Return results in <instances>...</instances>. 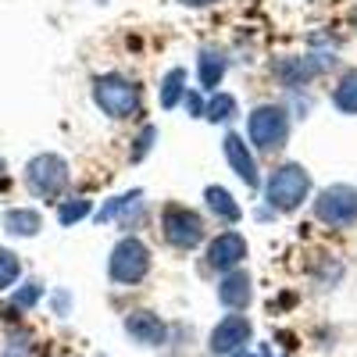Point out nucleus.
I'll list each match as a JSON object with an SVG mask.
<instances>
[{"mask_svg":"<svg viewBox=\"0 0 357 357\" xmlns=\"http://www.w3.org/2000/svg\"><path fill=\"white\" fill-rule=\"evenodd\" d=\"M307 197H311V172L296 161L279 165L264 183V204L279 215H293Z\"/></svg>","mask_w":357,"mask_h":357,"instance_id":"1","label":"nucleus"},{"mask_svg":"<svg viewBox=\"0 0 357 357\" xmlns=\"http://www.w3.org/2000/svg\"><path fill=\"white\" fill-rule=\"evenodd\" d=\"M151 247H146L139 236H122L114 243L111 257H107V279L114 286H139L146 275H151Z\"/></svg>","mask_w":357,"mask_h":357,"instance_id":"2","label":"nucleus"},{"mask_svg":"<svg viewBox=\"0 0 357 357\" xmlns=\"http://www.w3.org/2000/svg\"><path fill=\"white\" fill-rule=\"evenodd\" d=\"M72 183V168L61 154H36V158H29L25 165V190L33 193L36 200H57Z\"/></svg>","mask_w":357,"mask_h":357,"instance_id":"3","label":"nucleus"},{"mask_svg":"<svg viewBox=\"0 0 357 357\" xmlns=\"http://www.w3.org/2000/svg\"><path fill=\"white\" fill-rule=\"evenodd\" d=\"M247 139L261 154L282 151L289 139V111L282 104H257L247 118Z\"/></svg>","mask_w":357,"mask_h":357,"instance_id":"4","label":"nucleus"},{"mask_svg":"<svg viewBox=\"0 0 357 357\" xmlns=\"http://www.w3.org/2000/svg\"><path fill=\"white\" fill-rule=\"evenodd\" d=\"M93 104L114 118V122H122V118H136L139 114V86L126 75L118 72H107V75H97L93 79Z\"/></svg>","mask_w":357,"mask_h":357,"instance_id":"5","label":"nucleus"},{"mask_svg":"<svg viewBox=\"0 0 357 357\" xmlns=\"http://www.w3.org/2000/svg\"><path fill=\"white\" fill-rule=\"evenodd\" d=\"M161 232H165L168 247H175V250H197L207 236L204 218L186 204H168L161 211Z\"/></svg>","mask_w":357,"mask_h":357,"instance_id":"6","label":"nucleus"},{"mask_svg":"<svg viewBox=\"0 0 357 357\" xmlns=\"http://www.w3.org/2000/svg\"><path fill=\"white\" fill-rule=\"evenodd\" d=\"M314 218L329 229H350L357 225V186L336 183V186H325L314 197Z\"/></svg>","mask_w":357,"mask_h":357,"instance_id":"7","label":"nucleus"},{"mask_svg":"<svg viewBox=\"0 0 357 357\" xmlns=\"http://www.w3.org/2000/svg\"><path fill=\"white\" fill-rule=\"evenodd\" d=\"M336 61V57H329V54H307V57H282V61H275L272 65V72H275V79L286 86V89H301V86H307L311 79H318L325 68H329Z\"/></svg>","mask_w":357,"mask_h":357,"instance_id":"8","label":"nucleus"},{"mask_svg":"<svg viewBox=\"0 0 357 357\" xmlns=\"http://www.w3.org/2000/svg\"><path fill=\"white\" fill-rule=\"evenodd\" d=\"M254 336V325L247 321V314H225L215 329H211V340H207V347H211L215 357H229V354H240Z\"/></svg>","mask_w":357,"mask_h":357,"instance_id":"9","label":"nucleus"},{"mask_svg":"<svg viewBox=\"0 0 357 357\" xmlns=\"http://www.w3.org/2000/svg\"><path fill=\"white\" fill-rule=\"evenodd\" d=\"M247 254H250V247H247V240L236 229H229V232H218L211 243H207V268H215V272H236L243 261H247Z\"/></svg>","mask_w":357,"mask_h":357,"instance_id":"10","label":"nucleus"},{"mask_svg":"<svg viewBox=\"0 0 357 357\" xmlns=\"http://www.w3.org/2000/svg\"><path fill=\"white\" fill-rule=\"evenodd\" d=\"M222 151H225V161L232 165L236 178H240V183H247V190H257V186H261V175H257V161H254V154H250L247 139H243L240 132H225Z\"/></svg>","mask_w":357,"mask_h":357,"instance_id":"11","label":"nucleus"},{"mask_svg":"<svg viewBox=\"0 0 357 357\" xmlns=\"http://www.w3.org/2000/svg\"><path fill=\"white\" fill-rule=\"evenodd\" d=\"M126 333L139 347H165L168 343V325L154 311H129L126 314Z\"/></svg>","mask_w":357,"mask_h":357,"instance_id":"12","label":"nucleus"},{"mask_svg":"<svg viewBox=\"0 0 357 357\" xmlns=\"http://www.w3.org/2000/svg\"><path fill=\"white\" fill-rule=\"evenodd\" d=\"M250 296H254V282H250V275L243 272V268L222 275V282H218V304L222 307H229L236 314V311H243L250 304Z\"/></svg>","mask_w":357,"mask_h":357,"instance_id":"13","label":"nucleus"},{"mask_svg":"<svg viewBox=\"0 0 357 357\" xmlns=\"http://www.w3.org/2000/svg\"><path fill=\"white\" fill-rule=\"evenodd\" d=\"M225 72H229V57H225L222 50H215V47L200 50V57H197V79H200V89H218L222 79H225Z\"/></svg>","mask_w":357,"mask_h":357,"instance_id":"14","label":"nucleus"},{"mask_svg":"<svg viewBox=\"0 0 357 357\" xmlns=\"http://www.w3.org/2000/svg\"><path fill=\"white\" fill-rule=\"evenodd\" d=\"M40 229H43V215L36 207H11V211H4V232L8 236L33 240V236H40Z\"/></svg>","mask_w":357,"mask_h":357,"instance_id":"15","label":"nucleus"},{"mask_svg":"<svg viewBox=\"0 0 357 357\" xmlns=\"http://www.w3.org/2000/svg\"><path fill=\"white\" fill-rule=\"evenodd\" d=\"M204 197H207V207H211V215H215L218 222L236 225V222L243 218V207L232 200V193H229V190H222V186H207V190H204Z\"/></svg>","mask_w":357,"mask_h":357,"instance_id":"16","label":"nucleus"},{"mask_svg":"<svg viewBox=\"0 0 357 357\" xmlns=\"http://www.w3.org/2000/svg\"><path fill=\"white\" fill-rule=\"evenodd\" d=\"M139 207H143V190H129V193H122V197L107 200L93 218L104 225V222H114V218H126L129 211H139Z\"/></svg>","mask_w":357,"mask_h":357,"instance_id":"17","label":"nucleus"},{"mask_svg":"<svg viewBox=\"0 0 357 357\" xmlns=\"http://www.w3.org/2000/svg\"><path fill=\"white\" fill-rule=\"evenodd\" d=\"M186 68H168V75L161 79V107L165 111H172V107H178V100L186 97Z\"/></svg>","mask_w":357,"mask_h":357,"instance_id":"18","label":"nucleus"},{"mask_svg":"<svg viewBox=\"0 0 357 357\" xmlns=\"http://www.w3.org/2000/svg\"><path fill=\"white\" fill-rule=\"evenodd\" d=\"M333 107H336L340 114H357V68L347 72V75L336 82V89H333Z\"/></svg>","mask_w":357,"mask_h":357,"instance_id":"19","label":"nucleus"},{"mask_svg":"<svg viewBox=\"0 0 357 357\" xmlns=\"http://www.w3.org/2000/svg\"><path fill=\"white\" fill-rule=\"evenodd\" d=\"M236 114H240V104H236L232 93H215L211 100L204 104V118H207V122H232Z\"/></svg>","mask_w":357,"mask_h":357,"instance_id":"20","label":"nucleus"},{"mask_svg":"<svg viewBox=\"0 0 357 357\" xmlns=\"http://www.w3.org/2000/svg\"><path fill=\"white\" fill-rule=\"evenodd\" d=\"M89 215H93V204H89L86 197H72V200L57 204V222L61 225H75V222H82Z\"/></svg>","mask_w":357,"mask_h":357,"instance_id":"21","label":"nucleus"},{"mask_svg":"<svg viewBox=\"0 0 357 357\" xmlns=\"http://www.w3.org/2000/svg\"><path fill=\"white\" fill-rule=\"evenodd\" d=\"M40 301H43V282H36V279L22 282V286L11 293V307H15V311H33Z\"/></svg>","mask_w":357,"mask_h":357,"instance_id":"22","label":"nucleus"},{"mask_svg":"<svg viewBox=\"0 0 357 357\" xmlns=\"http://www.w3.org/2000/svg\"><path fill=\"white\" fill-rule=\"evenodd\" d=\"M18 275H22V257L8 247H0V293L11 289L18 282Z\"/></svg>","mask_w":357,"mask_h":357,"instance_id":"23","label":"nucleus"},{"mask_svg":"<svg viewBox=\"0 0 357 357\" xmlns=\"http://www.w3.org/2000/svg\"><path fill=\"white\" fill-rule=\"evenodd\" d=\"M154 139H158V129H154V126H143V132H139V136L132 139L136 146H132V154H129V158H132V161H143L146 154H151Z\"/></svg>","mask_w":357,"mask_h":357,"instance_id":"24","label":"nucleus"},{"mask_svg":"<svg viewBox=\"0 0 357 357\" xmlns=\"http://www.w3.org/2000/svg\"><path fill=\"white\" fill-rule=\"evenodd\" d=\"M4 357H29V340H25V336H8Z\"/></svg>","mask_w":357,"mask_h":357,"instance_id":"25","label":"nucleus"},{"mask_svg":"<svg viewBox=\"0 0 357 357\" xmlns=\"http://www.w3.org/2000/svg\"><path fill=\"white\" fill-rule=\"evenodd\" d=\"M186 111L190 114H204V100H200V93H197V89H186Z\"/></svg>","mask_w":357,"mask_h":357,"instance_id":"26","label":"nucleus"},{"mask_svg":"<svg viewBox=\"0 0 357 357\" xmlns=\"http://www.w3.org/2000/svg\"><path fill=\"white\" fill-rule=\"evenodd\" d=\"M68 304H72V296H68L65 289H57V293H54V311L65 318V314H68Z\"/></svg>","mask_w":357,"mask_h":357,"instance_id":"27","label":"nucleus"},{"mask_svg":"<svg viewBox=\"0 0 357 357\" xmlns=\"http://www.w3.org/2000/svg\"><path fill=\"white\" fill-rule=\"evenodd\" d=\"M183 8H207V4H218V0H178Z\"/></svg>","mask_w":357,"mask_h":357,"instance_id":"28","label":"nucleus"},{"mask_svg":"<svg viewBox=\"0 0 357 357\" xmlns=\"http://www.w3.org/2000/svg\"><path fill=\"white\" fill-rule=\"evenodd\" d=\"M4 183H8V161L0 158V186H4Z\"/></svg>","mask_w":357,"mask_h":357,"instance_id":"29","label":"nucleus"},{"mask_svg":"<svg viewBox=\"0 0 357 357\" xmlns=\"http://www.w3.org/2000/svg\"><path fill=\"white\" fill-rule=\"evenodd\" d=\"M232 357H261V354H247V350H240V354H232Z\"/></svg>","mask_w":357,"mask_h":357,"instance_id":"30","label":"nucleus"},{"mask_svg":"<svg viewBox=\"0 0 357 357\" xmlns=\"http://www.w3.org/2000/svg\"><path fill=\"white\" fill-rule=\"evenodd\" d=\"M264 357H275V354H272V350H264Z\"/></svg>","mask_w":357,"mask_h":357,"instance_id":"31","label":"nucleus"}]
</instances>
